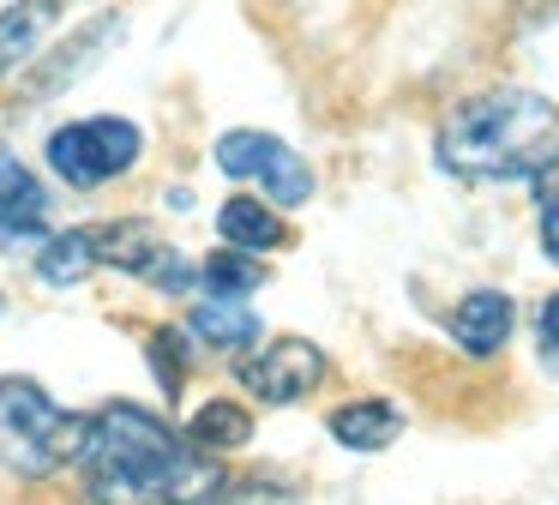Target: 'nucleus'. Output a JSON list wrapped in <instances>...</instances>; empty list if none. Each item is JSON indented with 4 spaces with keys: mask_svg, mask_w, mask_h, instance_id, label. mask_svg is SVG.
Here are the masks:
<instances>
[{
    "mask_svg": "<svg viewBox=\"0 0 559 505\" xmlns=\"http://www.w3.org/2000/svg\"><path fill=\"white\" fill-rule=\"evenodd\" d=\"M79 469L91 505H205L223 488V469L139 403H109L91 415Z\"/></svg>",
    "mask_w": 559,
    "mask_h": 505,
    "instance_id": "f257e3e1",
    "label": "nucleus"
},
{
    "mask_svg": "<svg viewBox=\"0 0 559 505\" xmlns=\"http://www.w3.org/2000/svg\"><path fill=\"white\" fill-rule=\"evenodd\" d=\"M439 168L463 180H542L559 168V108L542 91L499 84L439 120Z\"/></svg>",
    "mask_w": 559,
    "mask_h": 505,
    "instance_id": "f03ea898",
    "label": "nucleus"
},
{
    "mask_svg": "<svg viewBox=\"0 0 559 505\" xmlns=\"http://www.w3.org/2000/svg\"><path fill=\"white\" fill-rule=\"evenodd\" d=\"M91 421L67 415L37 379H0V463L25 481H43L55 469L79 463Z\"/></svg>",
    "mask_w": 559,
    "mask_h": 505,
    "instance_id": "7ed1b4c3",
    "label": "nucleus"
},
{
    "mask_svg": "<svg viewBox=\"0 0 559 505\" xmlns=\"http://www.w3.org/2000/svg\"><path fill=\"white\" fill-rule=\"evenodd\" d=\"M139 127L121 115H97V120H79V127H61L49 132V168L67 180V187L91 192L103 180L127 175L139 163Z\"/></svg>",
    "mask_w": 559,
    "mask_h": 505,
    "instance_id": "20e7f679",
    "label": "nucleus"
},
{
    "mask_svg": "<svg viewBox=\"0 0 559 505\" xmlns=\"http://www.w3.org/2000/svg\"><path fill=\"white\" fill-rule=\"evenodd\" d=\"M217 168L235 180H259V187L271 192V204H307L313 199V168H307L283 139H271V132H253V127L223 132Z\"/></svg>",
    "mask_w": 559,
    "mask_h": 505,
    "instance_id": "39448f33",
    "label": "nucleus"
},
{
    "mask_svg": "<svg viewBox=\"0 0 559 505\" xmlns=\"http://www.w3.org/2000/svg\"><path fill=\"white\" fill-rule=\"evenodd\" d=\"M235 373H241V385L259 403H301V397H313L319 379H325V355H319L307 337H277V343H265L259 355H247Z\"/></svg>",
    "mask_w": 559,
    "mask_h": 505,
    "instance_id": "423d86ee",
    "label": "nucleus"
},
{
    "mask_svg": "<svg viewBox=\"0 0 559 505\" xmlns=\"http://www.w3.org/2000/svg\"><path fill=\"white\" fill-rule=\"evenodd\" d=\"M511 331H518V307H511V295H499V289H475V295H463L457 313H451V337L481 361L499 355V349L511 343Z\"/></svg>",
    "mask_w": 559,
    "mask_h": 505,
    "instance_id": "0eeeda50",
    "label": "nucleus"
},
{
    "mask_svg": "<svg viewBox=\"0 0 559 505\" xmlns=\"http://www.w3.org/2000/svg\"><path fill=\"white\" fill-rule=\"evenodd\" d=\"M403 433V409L385 397H355V403L331 409V439L349 445V451H385Z\"/></svg>",
    "mask_w": 559,
    "mask_h": 505,
    "instance_id": "6e6552de",
    "label": "nucleus"
},
{
    "mask_svg": "<svg viewBox=\"0 0 559 505\" xmlns=\"http://www.w3.org/2000/svg\"><path fill=\"white\" fill-rule=\"evenodd\" d=\"M115 36H121V12H103V19H91L85 31L73 36V43L55 48V55L43 60V72L31 79V96H55L61 84H73V79H79V67H91V60H97L103 48L115 43Z\"/></svg>",
    "mask_w": 559,
    "mask_h": 505,
    "instance_id": "1a4fd4ad",
    "label": "nucleus"
},
{
    "mask_svg": "<svg viewBox=\"0 0 559 505\" xmlns=\"http://www.w3.org/2000/svg\"><path fill=\"white\" fill-rule=\"evenodd\" d=\"M43 228V187L19 156H0V235L31 240Z\"/></svg>",
    "mask_w": 559,
    "mask_h": 505,
    "instance_id": "9d476101",
    "label": "nucleus"
},
{
    "mask_svg": "<svg viewBox=\"0 0 559 505\" xmlns=\"http://www.w3.org/2000/svg\"><path fill=\"white\" fill-rule=\"evenodd\" d=\"M187 439H193L205 457L235 451V445L253 439V415H247L241 403H229V397H211L205 409H193V421H187Z\"/></svg>",
    "mask_w": 559,
    "mask_h": 505,
    "instance_id": "9b49d317",
    "label": "nucleus"
},
{
    "mask_svg": "<svg viewBox=\"0 0 559 505\" xmlns=\"http://www.w3.org/2000/svg\"><path fill=\"white\" fill-rule=\"evenodd\" d=\"M55 24V0H19V7L0 12V79L31 60V48L43 43V31Z\"/></svg>",
    "mask_w": 559,
    "mask_h": 505,
    "instance_id": "f8f14e48",
    "label": "nucleus"
},
{
    "mask_svg": "<svg viewBox=\"0 0 559 505\" xmlns=\"http://www.w3.org/2000/svg\"><path fill=\"white\" fill-rule=\"evenodd\" d=\"M217 228H223V240L241 247V252H265L283 240V223L271 216V204H259V199H223Z\"/></svg>",
    "mask_w": 559,
    "mask_h": 505,
    "instance_id": "ddd939ff",
    "label": "nucleus"
},
{
    "mask_svg": "<svg viewBox=\"0 0 559 505\" xmlns=\"http://www.w3.org/2000/svg\"><path fill=\"white\" fill-rule=\"evenodd\" d=\"M91 265H103L97 259V228H67V235H55L49 247L37 252V277H43V283H55V289L79 283Z\"/></svg>",
    "mask_w": 559,
    "mask_h": 505,
    "instance_id": "4468645a",
    "label": "nucleus"
},
{
    "mask_svg": "<svg viewBox=\"0 0 559 505\" xmlns=\"http://www.w3.org/2000/svg\"><path fill=\"white\" fill-rule=\"evenodd\" d=\"M157 252H163V247H157V235H151L145 223H103V228H97V259L115 265V271L145 277Z\"/></svg>",
    "mask_w": 559,
    "mask_h": 505,
    "instance_id": "2eb2a0df",
    "label": "nucleus"
},
{
    "mask_svg": "<svg viewBox=\"0 0 559 505\" xmlns=\"http://www.w3.org/2000/svg\"><path fill=\"white\" fill-rule=\"evenodd\" d=\"M199 283L217 301H235V295H253V289L265 283V265H253V252H241V247H223L199 265Z\"/></svg>",
    "mask_w": 559,
    "mask_h": 505,
    "instance_id": "dca6fc26",
    "label": "nucleus"
},
{
    "mask_svg": "<svg viewBox=\"0 0 559 505\" xmlns=\"http://www.w3.org/2000/svg\"><path fill=\"white\" fill-rule=\"evenodd\" d=\"M193 331L205 337L211 349H247L259 337V313L235 307V301H205V307L193 313Z\"/></svg>",
    "mask_w": 559,
    "mask_h": 505,
    "instance_id": "f3484780",
    "label": "nucleus"
},
{
    "mask_svg": "<svg viewBox=\"0 0 559 505\" xmlns=\"http://www.w3.org/2000/svg\"><path fill=\"white\" fill-rule=\"evenodd\" d=\"M145 355H151V373H157V385H163V397H181V385H187V343H181V331H151L145 337Z\"/></svg>",
    "mask_w": 559,
    "mask_h": 505,
    "instance_id": "a211bd4d",
    "label": "nucleus"
},
{
    "mask_svg": "<svg viewBox=\"0 0 559 505\" xmlns=\"http://www.w3.org/2000/svg\"><path fill=\"white\" fill-rule=\"evenodd\" d=\"M205 505H295V488H289V481H265V475H253V481H223V488L211 493Z\"/></svg>",
    "mask_w": 559,
    "mask_h": 505,
    "instance_id": "6ab92c4d",
    "label": "nucleus"
},
{
    "mask_svg": "<svg viewBox=\"0 0 559 505\" xmlns=\"http://www.w3.org/2000/svg\"><path fill=\"white\" fill-rule=\"evenodd\" d=\"M145 277H151L157 289H169V295H181V289H193V283H199V271L181 259V252H169V247H163L157 259H151V271H145Z\"/></svg>",
    "mask_w": 559,
    "mask_h": 505,
    "instance_id": "aec40b11",
    "label": "nucleus"
},
{
    "mask_svg": "<svg viewBox=\"0 0 559 505\" xmlns=\"http://www.w3.org/2000/svg\"><path fill=\"white\" fill-rule=\"evenodd\" d=\"M542 252L559 265V199H547V211H542Z\"/></svg>",
    "mask_w": 559,
    "mask_h": 505,
    "instance_id": "412c9836",
    "label": "nucleus"
},
{
    "mask_svg": "<svg viewBox=\"0 0 559 505\" xmlns=\"http://www.w3.org/2000/svg\"><path fill=\"white\" fill-rule=\"evenodd\" d=\"M542 337H547V349H559V295H547V307H542Z\"/></svg>",
    "mask_w": 559,
    "mask_h": 505,
    "instance_id": "4be33fe9",
    "label": "nucleus"
}]
</instances>
